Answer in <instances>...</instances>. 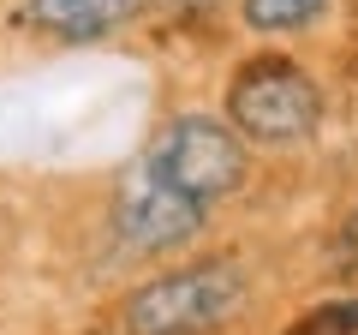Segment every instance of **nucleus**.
<instances>
[{"label":"nucleus","mask_w":358,"mask_h":335,"mask_svg":"<svg viewBox=\"0 0 358 335\" xmlns=\"http://www.w3.org/2000/svg\"><path fill=\"white\" fill-rule=\"evenodd\" d=\"M334 0H239V25L251 36H299L310 30Z\"/></svg>","instance_id":"nucleus-6"},{"label":"nucleus","mask_w":358,"mask_h":335,"mask_svg":"<svg viewBox=\"0 0 358 335\" xmlns=\"http://www.w3.org/2000/svg\"><path fill=\"white\" fill-rule=\"evenodd\" d=\"M150 6L155 0H18L13 30L54 42V48H90V42H108L114 30L138 25Z\"/></svg>","instance_id":"nucleus-5"},{"label":"nucleus","mask_w":358,"mask_h":335,"mask_svg":"<svg viewBox=\"0 0 358 335\" xmlns=\"http://www.w3.org/2000/svg\"><path fill=\"white\" fill-rule=\"evenodd\" d=\"M209 228V204L192 192H179L173 180H162L155 168L131 162L114 186V240L131 258H167L185 252L192 240H203Z\"/></svg>","instance_id":"nucleus-4"},{"label":"nucleus","mask_w":358,"mask_h":335,"mask_svg":"<svg viewBox=\"0 0 358 335\" xmlns=\"http://www.w3.org/2000/svg\"><path fill=\"white\" fill-rule=\"evenodd\" d=\"M245 299H251L245 270L233 258H215L143 282L138 294H126L120 323L126 335H215L245 311Z\"/></svg>","instance_id":"nucleus-1"},{"label":"nucleus","mask_w":358,"mask_h":335,"mask_svg":"<svg viewBox=\"0 0 358 335\" xmlns=\"http://www.w3.org/2000/svg\"><path fill=\"white\" fill-rule=\"evenodd\" d=\"M293 335H358V299H341V306H322L299 323Z\"/></svg>","instance_id":"nucleus-7"},{"label":"nucleus","mask_w":358,"mask_h":335,"mask_svg":"<svg viewBox=\"0 0 358 335\" xmlns=\"http://www.w3.org/2000/svg\"><path fill=\"white\" fill-rule=\"evenodd\" d=\"M167 6H179V13H209L215 0H167Z\"/></svg>","instance_id":"nucleus-8"},{"label":"nucleus","mask_w":358,"mask_h":335,"mask_svg":"<svg viewBox=\"0 0 358 335\" xmlns=\"http://www.w3.org/2000/svg\"><path fill=\"white\" fill-rule=\"evenodd\" d=\"M227 126L257 150H293L317 138L322 126V90L299 60L281 54H257L233 72L227 84Z\"/></svg>","instance_id":"nucleus-2"},{"label":"nucleus","mask_w":358,"mask_h":335,"mask_svg":"<svg viewBox=\"0 0 358 335\" xmlns=\"http://www.w3.org/2000/svg\"><path fill=\"white\" fill-rule=\"evenodd\" d=\"M143 168H155L162 180H173L179 192L203 198L209 210L221 198H233L251 174V156H245V138L227 126V114H173L138 156Z\"/></svg>","instance_id":"nucleus-3"},{"label":"nucleus","mask_w":358,"mask_h":335,"mask_svg":"<svg viewBox=\"0 0 358 335\" xmlns=\"http://www.w3.org/2000/svg\"><path fill=\"white\" fill-rule=\"evenodd\" d=\"M346 245H358V216H352V221H346Z\"/></svg>","instance_id":"nucleus-9"}]
</instances>
